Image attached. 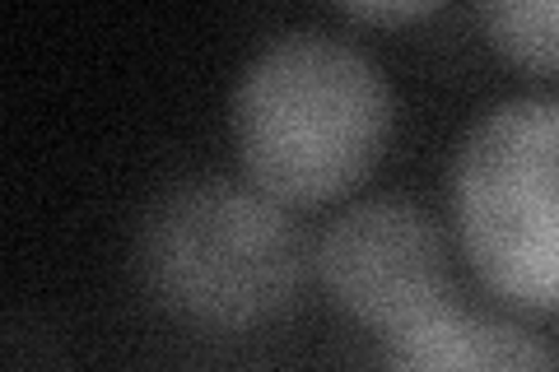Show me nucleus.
<instances>
[{"label": "nucleus", "instance_id": "nucleus-3", "mask_svg": "<svg viewBox=\"0 0 559 372\" xmlns=\"http://www.w3.org/2000/svg\"><path fill=\"white\" fill-rule=\"evenodd\" d=\"M452 209L489 289L559 312V98H518L476 121L452 168Z\"/></svg>", "mask_w": 559, "mask_h": 372}, {"label": "nucleus", "instance_id": "nucleus-6", "mask_svg": "<svg viewBox=\"0 0 559 372\" xmlns=\"http://www.w3.org/2000/svg\"><path fill=\"white\" fill-rule=\"evenodd\" d=\"M480 20L509 61L536 75H559V0H503L485 5Z\"/></svg>", "mask_w": 559, "mask_h": 372}, {"label": "nucleus", "instance_id": "nucleus-5", "mask_svg": "<svg viewBox=\"0 0 559 372\" xmlns=\"http://www.w3.org/2000/svg\"><path fill=\"white\" fill-rule=\"evenodd\" d=\"M388 372H555V363L527 331L452 308L396 340Z\"/></svg>", "mask_w": 559, "mask_h": 372}, {"label": "nucleus", "instance_id": "nucleus-7", "mask_svg": "<svg viewBox=\"0 0 559 372\" xmlns=\"http://www.w3.org/2000/svg\"><path fill=\"white\" fill-rule=\"evenodd\" d=\"M433 5H349V14L355 20H369V24H411V20H419V14H429Z\"/></svg>", "mask_w": 559, "mask_h": 372}, {"label": "nucleus", "instance_id": "nucleus-4", "mask_svg": "<svg viewBox=\"0 0 559 372\" xmlns=\"http://www.w3.org/2000/svg\"><path fill=\"white\" fill-rule=\"evenodd\" d=\"M318 275L345 316L392 345L452 312L443 233L419 205L396 196L345 209L318 242Z\"/></svg>", "mask_w": 559, "mask_h": 372}, {"label": "nucleus", "instance_id": "nucleus-1", "mask_svg": "<svg viewBox=\"0 0 559 372\" xmlns=\"http://www.w3.org/2000/svg\"><path fill=\"white\" fill-rule=\"evenodd\" d=\"M388 131V80L364 51L326 33L271 43L234 94V140L248 182L280 205L345 196L378 164Z\"/></svg>", "mask_w": 559, "mask_h": 372}, {"label": "nucleus", "instance_id": "nucleus-2", "mask_svg": "<svg viewBox=\"0 0 559 372\" xmlns=\"http://www.w3.org/2000/svg\"><path fill=\"white\" fill-rule=\"evenodd\" d=\"M145 293L187 326L252 331L304 285V233L285 205L238 182H187L150 205L135 238Z\"/></svg>", "mask_w": 559, "mask_h": 372}]
</instances>
